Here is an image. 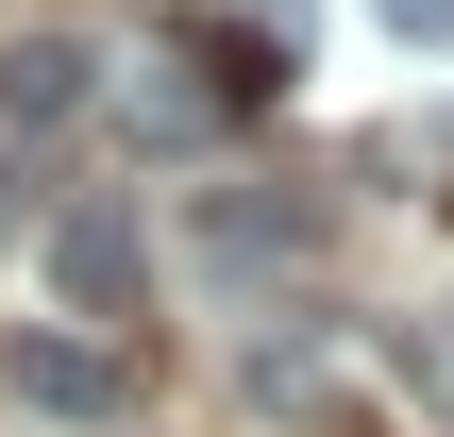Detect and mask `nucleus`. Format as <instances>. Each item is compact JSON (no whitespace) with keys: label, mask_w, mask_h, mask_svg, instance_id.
<instances>
[{"label":"nucleus","mask_w":454,"mask_h":437,"mask_svg":"<svg viewBox=\"0 0 454 437\" xmlns=\"http://www.w3.org/2000/svg\"><path fill=\"white\" fill-rule=\"evenodd\" d=\"M135 269H152V253H135V219H118V202H67V219H51V286H67L84 320H118V303H135Z\"/></svg>","instance_id":"2"},{"label":"nucleus","mask_w":454,"mask_h":437,"mask_svg":"<svg viewBox=\"0 0 454 437\" xmlns=\"http://www.w3.org/2000/svg\"><path fill=\"white\" fill-rule=\"evenodd\" d=\"M202 253H219V269H270V253H303V202H270V185H219V202H202Z\"/></svg>","instance_id":"5"},{"label":"nucleus","mask_w":454,"mask_h":437,"mask_svg":"<svg viewBox=\"0 0 454 437\" xmlns=\"http://www.w3.org/2000/svg\"><path fill=\"white\" fill-rule=\"evenodd\" d=\"M17 404L101 421V404H118V354H101V337H17Z\"/></svg>","instance_id":"4"},{"label":"nucleus","mask_w":454,"mask_h":437,"mask_svg":"<svg viewBox=\"0 0 454 437\" xmlns=\"http://www.w3.org/2000/svg\"><path fill=\"white\" fill-rule=\"evenodd\" d=\"M118 135H135V152H219V135H236V67H219L202 34L152 51V67L118 84Z\"/></svg>","instance_id":"1"},{"label":"nucleus","mask_w":454,"mask_h":437,"mask_svg":"<svg viewBox=\"0 0 454 437\" xmlns=\"http://www.w3.org/2000/svg\"><path fill=\"white\" fill-rule=\"evenodd\" d=\"M84 101H101V51H84V34H17V51H0V118H17V135L84 118Z\"/></svg>","instance_id":"3"},{"label":"nucleus","mask_w":454,"mask_h":437,"mask_svg":"<svg viewBox=\"0 0 454 437\" xmlns=\"http://www.w3.org/2000/svg\"><path fill=\"white\" fill-rule=\"evenodd\" d=\"M371 17H387L404 51H454V0H371Z\"/></svg>","instance_id":"6"}]
</instances>
